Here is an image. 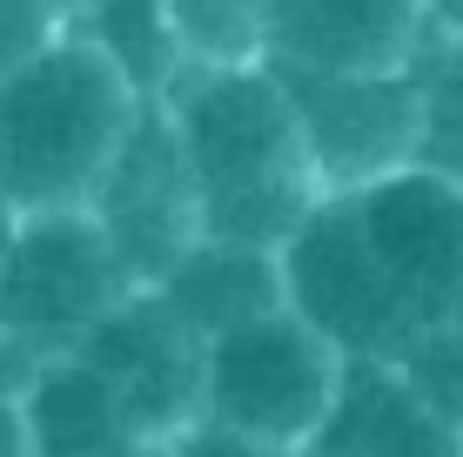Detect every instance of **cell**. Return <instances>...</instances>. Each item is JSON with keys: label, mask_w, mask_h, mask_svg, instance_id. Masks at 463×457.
<instances>
[{"label": "cell", "mask_w": 463, "mask_h": 457, "mask_svg": "<svg viewBox=\"0 0 463 457\" xmlns=\"http://www.w3.org/2000/svg\"><path fill=\"white\" fill-rule=\"evenodd\" d=\"M168 121L188 148L202 188V229L222 243L276 249L316 215L329 195L309 162V135H302L296 94L262 68H188V81L168 94Z\"/></svg>", "instance_id": "obj_1"}, {"label": "cell", "mask_w": 463, "mask_h": 457, "mask_svg": "<svg viewBox=\"0 0 463 457\" xmlns=\"http://www.w3.org/2000/svg\"><path fill=\"white\" fill-rule=\"evenodd\" d=\"M141 94L81 27L47 34L0 74V188L21 215L88 209L141 121Z\"/></svg>", "instance_id": "obj_2"}, {"label": "cell", "mask_w": 463, "mask_h": 457, "mask_svg": "<svg viewBox=\"0 0 463 457\" xmlns=\"http://www.w3.org/2000/svg\"><path fill=\"white\" fill-rule=\"evenodd\" d=\"M349 357L289 303L255 323H235L209 337V384H202V424L262 437V444H296L323 431L329 404L343 390Z\"/></svg>", "instance_id": "obj_3"}, {"label": "cell", "mask_w": 463, "mask_h": 457, "mask_svg": "<svg viewBox=\"0 0 463 457\" xmlns=\"http://www.w3.org/2000/svg\"><path fill=\"white\" fill-rule=\"evenodd\" d=\"M135 290V270L121 262L115 235L94 209L21 215L7 256H0V337L41 357L74 350Z\"/></svg>", "instance_id": "obj_4"}, {"label": "cell", "mask_w": 463, "mask_h": 457, "mask_svg": "<svg viewBox=\"0 0 463 457\" xmlns=\"http://www.w3.org/2000/svg\"><path fill=\"white\" fill-rule=\"evenodd\" d=\"M282 290H289L296 317H309L343 357L396 364L417 343V323L349 195H323L316 215L282 243Z\"/></svg>", "instance_id": "obj_5"}, {"label": "cell", "mask_w": 463, "mask_h": 457, "mask_svg": "<svg viewBox=\"0 0 463 457\" xmlns=\"http://www.w3.org/2000/svg\"><path fill=\"white\" fill-rule=\"evenodd\" d=\"M296 94L309 162L329 195H356L423 162L430 148V94L423 68L390 74H316V68H276Z\"/></svg>", "instance_id": "obj_6"}, {"label": "cell", "mask_w": 463, "mask_h": 457, "mask_svg": "<svg viewBox=\"0 0 463 457\" xmlns=\"http://www.w3.org/2000/svg\"><path fill=\"white\" fill-rule=\"evenodd\" d=\"M349 202H356L417 337L463 329V176L417 162L376 188H356Z\"/></svg>", "instance_id": "obj_7"}, {"label": "cell", "mask_w": 463, "mask_h": 457, "mask_svg": "<svg viewBox=\"0 0 463 457\" xmlns=\"http://www.w3.org/2000/svg\"><path fill=\"white\" fill-rule=\"evenodd\" d=\"M88 209L108 223V235H115L121 262L135 270L141 290H155V282L209 235L202 229L195 168H188V148H182V135H175L162 101L141 108L135 135H128V148L115 155V168H108L101 195H94Z\"/></svg>", "instance_id": "obj_8"}, {"label": "cell", "mask_w": 463, "mask_h": 457, "mask_svg": "<svg viewBox=\"0 0 463 457\" xmlns=\"http://www.w3.org/2000/svg\"><path fill=\"white\" fill-rule=\"evenodd\" d=\"M74 350L115 376V390L128 397V417L148 444H175L182 431L202 424L209 343L162 303V290H135L128 303H115Z\"/></svg>", "instance_id": "obj_9"}, {"label": "cell", "mask_w": 463, "mask_h": 457, "mask_svg": "<svg viewBox=\"0 0 463 457\" xmlns=\"http://www.w3.org/2000/svg\"><path fill=\"white\" fill-rule=\"evenodd\" d=\"M437 41L430 0H276V68L390 74Z\"/></svg>", "instance_id": "obj_10"}, {"label": "cell", "mask_w": 463, "mask_h": 457, "mask_svg": "<svg viewBox=\"0 0 463 457\" xmlns=\"http://www.w3.org/2000/svg\"><path fill=\"white\" fill-rule=\"evenodd\" d=\"M309 457H463V424L443 417L396 364L349 357Z\"/></svg>", "instance_id": "obj_11"}, {"label": "cell", "mask_w": 463, "mask_h": 457, "mask_svg": "<svg viewBox=\"0 0 463 457\" xmlns=\"http://www.w3.org/2000/svg\"><path fill=\"white\" fill-rule=\"evenodd\" d=\"M14 417H21L27 457H128L148 444L128 417V397L115 390V376L81 350L41 357L27 390L14 397Z\"/></svg>", "instance_id": "obj_12"}, {"label": "cell", "mask_w": 463, "mask_h": 457, "mask_svg": "<svg viewBox=\"0 0 463 457\" xmlns=\"http://www.w3.org/2000/svg\"><path fill=\"white\" fill-rule=\"evenodd\" d=\"M162 290V303L195 329L202 343L222 337V329L235 323H255L269 317V309L289 303V290H282V256L276 249H249V243H222V235H202L195 249H188L175 270L155 282Z\"/></svg>", "instance_id": "obj_13"}, {"label": "cell", "mask_w": 463, "mask_h": 457, "mask_svg": "<svg viewBox=\"0 0 463 457\" xmlns=\"http://www.w3.org/2000/svg\"><path fill=\"white\" fill-rule=\"evenodd\" d=\"M68 27H81L115 61V74L141 101H168L188 81V47H182V27H175L168 0H88Z\"/></svg>", "instance_id": "obj_14"}, {"label": "cell", "mask_w": 463, "mask_h": 457, "mask_svg": "<svg viewBox=\"0 0 463 457\" xmlns=\"http://www.w3.org/2000/svg\"><path fill=\"white\" fill-rule=\"evenodd\" d=\"M188 68H262L276 61V0H168Z\"/></svg>", "instance_id": "obj_15"}, {"label": "cell", "mask_w": 463, "mask_h": 457, "mask_svg": "<svg viewBox=\"0 0 463 457\" xmlns=\"http://www.w3.org/2000/svg\"><path fill=\"white\" fill-rule=\"evenodd\" d=\"M417 68H423V94H430V148H423V162L463 176V41L437 34Z\"/></svg>", "instance_id": "obj_16"}, {"label": "cell", "mask_w": 463, "mask_h": 457, "mask_svg": "<svg viewBox=\"0 0 463 457\" xmlns=\"http://www.w3.org/2000/svg\"><path fill=\"white\" fill-rule=\"evenodd\" d=\"M61 27L68 21H61L54 0H0V74H14L47 34H61Z\"/></svg>", "instance_id": "obj_17"}, {"label": "cell", "mask_w": 463, "mask_h": 457, "mask_svg": "<svg viewBox=\"0 0 463 457\" xmlns=\"http://www.w3.org/2000/svg\"><path fill=\"white\" fill-rule=\"evenodd\" d=\"M175 444H182V457H309L296 444H262V437L222 431V424H195V431H182Z\"/></svg>", "instance_id": "obj_18"}, {"label": "cell", "mask_w": 463, "mask_h": 457, "mask_svg": "<svg viewBox=\"0 0 463 457\" xmlns=\"http://www.w3.org/2000/svg\"><path fill=\"white\" fill-rule=\"evenodd\" d=\"M430 21H437V34L463 41V0H430Z\"/></svg>", "instance_id": "obj_19"}, {"label": "cell", "mask_w": 463, "mask_h": 457, "mask_svg": "<svg viewBox=\"0 0 463 457\" xmlns=\"http://www.w3.org/2000/svg\"><path fill=\"white\" fill-rule=\"evenodd\" d=\"M14 229H21V209H14V202H7V188H0V256H7Z\"/></svg>", "instance_id": "obj_20"}, {"label": "cell", "mask_w": 463, "mask_h": 457, "mask_svg": "<svg viewBox=\"0 0 463 457\" xmlns=\"http://www.w3.org/2000/svg\"><path fill=\"white\" fill-rule=\"evenodd\" d=\"M128 457H182V444H141V451H128Z\"/></svg>", "instance_id": "obj_21"}, {"label": "cell", "mask_w": 463, "mask_h": 457, "mask_svg": "<svg viewBox=\"0 0 463 457\" xmlns=\"http://www.w3.org/2000/svg\"><path fill=\"white\" fill-rule=\"evenodd\" d=\"M21 457H27V451H21Z\"/></svg>", "instance_id": "obj_22"}]
</instances>
